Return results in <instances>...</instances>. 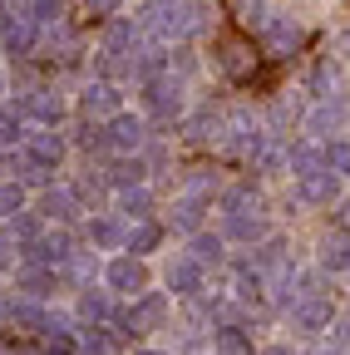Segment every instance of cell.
<instances>
[{"instance_id":"1","label":"cell","mask_w":350,"mask_h":355,"mask_svg":"<svg viewBox=\"0 0 350 355\" xmlns=\"http://www.w3.org/2000/svg\"><path fill=\"white\" fill-rule=\"evenodd\" d=\"M104 286L119 291V296H134V301H139V296L148 291V266H143L139 257H128V252H123V257H109V266H104Z\"/></svg>"},{"instance_id":"2","label":"cell","mask_w":350,"mask_h":355,"mask_svg":"<svg viewBox=\"0 0 350 355\" xmlns=\"http://www.w3.org/2000/svg\"><path fill=\"white\" fill-rule=\"evenodd\" d=\"M217 69L222 74H232V79H247L252 69H256V55H252V40L247 35H237V30H227V35H217Z\"/></svg>"},{"instance_id":"3","label":"cell","mask_w":350,"mask_h":355,"mask_svg":"<svg viewBox=\"0 0 350 355\" xmlns=\"http://www.w3.org/2000/svg\"><path fill=\"white\" fill-rule=\"evenodd\" d=\"M143 109L153 114V119H163V123H173L183 114V84L173 79V74H163V79H153V84H143Z\"/></svg>"},{"instance_id":"4","label":"cell","mask_w":350,"mask_h":355,"mask_svg":"<svg viewBox=\"0 0 350 355\" xmlns=\"http://www.w3.org/2000/svg\"><path fill=\"white\" fill-rule=\"evenodd\" d=\"M168 321V291H143L134 306L123 311V326L134 331V336H148V331H158Z\"/></svg>"},{"instance_id":"5","label":"cell","mask_w":350,"mask_h":355,"mask_svg":"<svg viewBox=\"0 0 350 355\" xmlns=\"http://www.w3.org/2000/svg\"><path fill=\"white\" fill-rule=\"evenodd\" d=\"M69 257H74V237L69 232H45V237H35L30 247H25V261L30 266H69Z\"/></svg>"},{"instance_id":"6","label":"cell","mask_w":350,"mask_h":355,"mask_svg":"<svg viewBox=\"0 0 350 355\" xmlns=\"http://www.w3.org/2000/svg\"><path fill=\"white\" fill-rule=\"evenodd\" d=\"M143 139H148V123H143L139 114H114V119H109V148H119L123 158H128V153L139 158Z\"/></svg>"},{"instance_id":"7","label":"cell","mask_w":350,"mask_h":355,"mask_svg":"<svg viewBox=\"0 0 350 355\" xmlns=\"http://www.w3.org/2000/svg\"><path fill=\"white\" fill-rule=\"evenodd\" d=\"M331 321H335V311H331V301H326V296H306V301H296V306H291V326H296V331H306V336L331 331Z\"/></svg>"},{"instance_id":"8","label":"cell","mask_w":350,"mask_h":355,"mask_svg":"<svg viewBox=\"0 0 350 355\" xmlns=\"http://www.w3.org/2000/svg\"><path fill=\"white\" fill-rule=\"evenodd\" d=\"M296 198L311 202V207H331L340 202V178L326 168V173H311V178H296Z\"/></svg>"},{"instance_id":"9","label":"cell","mask_w":350,"mask_h":355,"mask_svg":"<svg viewBox=\"0 0 350 355\" xmlns=\"http://www.w3.org/2000/svg\"><path fill=\"white\" fill-rule=\"evenodd\" d=\"M163 282H168L173 296H198V291H202V266H198L193 257H178V261H168Z\"/></svg>"},{"instance_id":"10","label":"cell","mask_w":350,"mask_h":355,"mask_svg":"<svg viewBox=\"0 0 350 355\" xmlns=\"http://www.w3.org/2000/svg\"><path fill=\"white\" fill-rule=\"evenodd\" d=\"M0 44H6L10 55H20V60H25V55H35V44H40V25H35L30 15H15L6 30H0Z\"/></svg>"},{"instance_id":"11","label":"cell","mask_w":350,"mask_h":355,"mask_svg":"<svg viewBox=\"0 0 350 355\" xmlns=\"http://www.w3.org/2000/svg\"><path fill=\"white\" fill-rule=\"evenodd\" d=\"M261 40H267V50L281 60V55H291L296 44H301V25H296V20H286V15H272L267 25H261Z\"/></svg>"},{"instance_id":"12","label":"cell","mask_w":350,"mask_h":355,"mask_svg":"<svg viewBox=\"0 0 350 355\" xmlns=\"http://www.w3.org/2000/svg\"><path fill=\"white\" fill-rule=\"evenodd\" d=\"M321 272H350V232L345 227H331L321 237Z\"/></svg>"},{"instance_id":"13","label":"cell","mask_w":350,"mask_h":355,"mask_svg":"<svg viewBox=\"0 0 350 355\" xmlns=\"http://www.w3.org/2000/svg\"><path fill=\"white\" fill-rule=\"evenodd\" d=\"M25 153H30L40 168H55V163L64 158V139H60L55 128H35L30 139H25Z\"/></svg>"},{"instance_id":"14","label":"cell","mask_w":350,"mask_h":355,"mask_svg":"<svg viewBox=\"0 0 350 355\" xmlns=\"http://www.w3.org/2000/svg\"><path fill=\"white\" fill-rule=\"evenodd\" d=\"M247 266H252L256 277H261V272H291V261H286V242H281V237H267V242H261V247L247 257Z\"/></svg>"},{"instance_id":"15","label":"cell","mask_w":350,"mask_h":355,"mask_svg":"<svg viewBox=\"0 0 350 355\" xmlns=\"http://www.w3.org/2000/svg\"><path fill=\"white\" fill-rule=\"evenodd\" d=\"M15 291H20L25 301H45V296L55 291V272H50V266H20Z\"/></svg>"},{"instance_id":"16","label":"cell","mask_w":350,"mask_h":355,"mask_svg":"<svg viewBox=\"0 0 350 355\" xmlns=\"http://www.w3.org/2000/svg\"><path fill=\"white\" fill-rule=\"evenodd\" d=\"M79 104H84V114H89V119H94V114H109V119L123 114V109H119V89H114L109 79H94L89 89H84V99H79Z\"/></svg>"},{"instance_id":"17","label":"cell","mask_w":350,"mask_h":355,"mask_svg":"<svg viewBox=\"0 0 350 355\" xmlns=\"http://www.w3.org/2000/svg\"><path fill=\"white\" fill-rule=\"evenodd\" d=\"M222 212H227V217H247V212H252V217H256V212H261V193H256L252 183H232V188L222 193Z\"/></svg>"},{"instance_id":"18","label":"cell","mask_w":350,"mask_h":355,"mask_svg":"<svg viewBox=\"0 0 350 355\" xmlns=\"http://www.w3.org/2000/svg\"><path fill=\"white\" fill-rule=\"evenodd\" d=\"M89 242H94V247H104V252L128 247V227H123L119 217H94V222H89Z\"/></svg>"},{"instance_id":"19","label":"cell","mask_w":350,"mask_h":355,"mask_svg":"<svg viewBox=\"0 0 350 355\" xmlns=\"http://www.w3.org/2000/svg\"><path fill=\"white\" fill-rule=\"evenodd\" d=\"M158 242H163V227H158V222H134V227H128V257H148V252H158Z\"/></svg>"},{"instance_id":"20","label":"cell","mask_w":350,"mask_h":355,"mask_svg":"<svg viewBox=\"0 0 350 355\" xmlns=\"http://www.w3.org/2000/svg\"><path fill=\"white\" fill-rule=\"evenodd\" d=\"M40 212H45V217H55V222H69V217L79 212V198H74V188H50L45 198H40Z\"/></svg>"},{"instance_id":"21","label":"cell","mask_w":350,"mask_h":355,"mask_svg":"<svg viewBox=\"0 0 350 355\" xmlns=\"http://www.w3.org/2000/svg\"><path fill=\"white\" fill-rule=\"evenodd\" d=\"M79 321H89V326H104V321H114V311H109V296H104V291H94V286H84V291H79Z\"/></svg>"},{"instance_id":"22","label":"cell","mask_w":350,"mask_h":355,"mask_svg":"<svg viewBox=\"0 0 350 355\" xmlns=\"http://www.w3.org/2000/svg\"><path fill=\"white\" fill-rule=\"evenodd\" d=\"M252 168H256V173H281V168H291V148L277 144V139H267V144L252 153Z\"/></svg>"},{"instance_id":"23","label":"cell","mask_w":350,"mask_h":355,"mask_svg":"<svg viewBox=\"0 0 350 355\" xmlns=\"http://www.w3.org/2000/svg\"><path fill=\"white\" fill-rule=\"evenodd\" d=\"M212 355H252V340L242 326H217L212 331Z\"/></svg>"},{"instance_id":"24","label":"cell","mask_w":350,"mask_h":355,"mask_svg":"<svg viewBox=\"0 0 350 355\" xmlns=\"http://www.w3.org/2000/svg\"><path fill=\"white\" fill-rule=\"evenodd\" d=\"M202 212H207V198H178V207H173V227H183V232H193L198 237V227H202Z\"/></svg>"},{"instance_id":"25","label":"cell","mask_w":350,"mask_h":355,"mask_svg":"<svg viewBox=\"0 0 350 355\" xmlns=\"http://www.w3.org/2000/svg\"><path fill=\"white\" fill-rule=\"evenodd\" d=\"M291 173H296V178L326 173V148H316V144H296V148H291Z\"/></svg>"},{"instance_id":"26","label":"cell","mask_w":350,"mask_h":355,"mask_svg":"<svg viewBox=\"0 0 350 355\" xmlns=\"http://www.w3.org/2000/svg\"><path fill=\"white\" fill-rule=\"evenodd\" d=\"M143 173H148L143 158H119V163L109 168V183H119V193H123V188H143Z\"/></svg>"},{"instance_id":"27","label":"cell","mask_w":350,"mask_h":355,"mask_svg":"<svg viewBox=\"0 0 350 355\" xmlns=\"http://www.w3.org/2000/svg\"><path fill=\"white\" fill-rule=\"evenodd\" d=\"M119 212H123V217H134V222H148V212H153V193H148V188H123V193H119Z\"/></svg>"},{"instance_id":"28","label":"cell","mask_w":350,"mask_h":355,"mask_svg":"<svg viewBox=\"0 0 350 355\" xmlns=\"http://www.w3.org/2000/svg\"><path fill=\"white\" fill-rule=\"evenodd\" d=\"M222 242H227V237H217V232H198V237L188 242V257H193L198 266H207V261L217 266V261H222Z\"/></svg>"},{"instance_id":"29","label":"cell","mask_w":350,"mask_h":355,"mask_svg":"<svg viewBox=\"0 0 350 355\" xmlns=\"http://www.w3.org/2000/svg\"><path fill=\"white\" fill-rule=\"evenodd\" d=\"M227 237L232 242H267V222H261V212L256 217H227Z\"/></svg>"},{"instance_id":"30","label":"cell","mask_w":350,"mask_h":355,"mask_svg":"<svg viewBox=\"0 0 350 355\" xmlns=\"http://www.w3.org/2000/svg\"><path fill=\"white\" fill-rule=\"evenodd\" d=\"M335 89H340V64H331V60H321L316 69H311V94L326 104L331 94H335Z\"/></svg>"},{"instance_id":"31","label":"cell","mask_w":350,"mask_h":355,"mask_svg":"<svg viewBox=\"0 0 350 355\" xmlns=\"http://www.w3.org/2000/svg\"><path fill=\"white\" fill-rule=\"evenodd\" d=\"M340 123H345V104H340V99H335V104L326 99L311 119H306V128H311V133H326V128H340Z\"/></svg>"},{"instance_id":"32","label":"cell","mask_w":350,"mask_h":355,"mask_svg":"<svg viewBox=\"0 0 350 355\" xmlns=\"http://www.w3.org/2000/svg\"><path fill=\"white\" fill-rule=\"evenodd\" d=\"M326 168L335 178H350V139H331L326 144Z\"/></svg>"},{"instance_id":"33","label":"cell","mask_w":350,"mask_h":355,"mask_svg":"<svg viewBox=\"0 0 350 355\" xmlns=\"http://www.w3.org/2000/svg\"><path fill=\"white\" fill-rule=\"evenodd\" d=\"M232 10H237V20H242V25H256V30H261V25L272 20L267 0H232Z\"/></svg>"},{"instance_id":"34","label":"cell","mask_w":350,"mask_h":355,"mask_svg":"<svg viewBox=\"0 0 350 355\" xmlns=\"http://www.w3.org/2000/svg\"><path fill=\"white\" fill-rule=\"evenodd\" d=\"M25 207V188L15 183V178H10V183H0V217H15Z\"/></svg>"},{"instance_id":"35","label":"cell","mask_w":350,"mask_h":355,"mask_svg":"<svg viewBox=\"0 0 350 355\" xmlns=\"http://www.w3.org/2000/svg\"><path fill=\"white\" fill-rule=\"evenodd\" d=\"M79 148H109V123H79Z\"/></svg>"},{"instance_id":"36","label":"cell","mask_w":350,"mask_h":355,"mask_svg":"<svg viewBox=\"0 0 350 355\" xmlns=\"http://www.w3.org/2000/svg\"><path fill=\"white\" fill-rule=\"evenodd\" d=\"M25 15H30L35 25H60V0H30Z\"/></svg>"},{"instance_id":"37","label":"cell","mask_w":350,"mask_h":355,"mask_svg":"<svg viewBox=\"0 0 350 355\" xmlns=\"http://www.w3.org/2000/svg\"><path fill=\"white\" fill-rule=\"evenodd\" d=\"M10 232H15V237H20L25 247H30L35 237H45V232H40V222H35L30 212H15V217H10Z\"/></svg>"},{"instance_id":"38","label":"cell","mask_w":350,"mask_h":355,"mask_svg":"<svg viewBox=\"0 0 350 355\" xmlns=\"http://www.w3.org/2000/svg\"><path fill=\"white\" fill-rule=\"evenodd\" d=\"M84 6H89L94 15H114V10H119V0H84Z\"/></svg>"},{"instance_id":"39","label":"cell","mask_w":350,"mask_h":355,"mask_svg":"<svg viewBox=\"0 0 350 355\" xmlns=\"http://www.w3.org/2000/svg\"><path fill=\"white\" fill-rule=\"evenodd\" d=\"M261 355H296L286 340H272V345H261Z\"/></svg>"},{"instance_id":"40","label":"cell","mask_w":350,"mask_h":355,"mask_svg":"<svg viewBox=\"0 0 350 355\" xmlns=\"http://www.w3.org/2000/svg\"><path fill=\"white\" fill-rule=\"evenodd\" d=\"M10 20H15V10H10V6H6V0H0V30H6V25H10Z\"/></svg>"},{"instance_id":"41","label":"cell","mask_w":350,"mask_h":355,"mask_svg":"<svg viewBox=\"0 0 350 355\" xmlns=\"http://www.w3.org/2000/svg\"><path fill=\"white\" fill-rule=\"evenodd\" d=\"M340 227L350 232V202H340Z\"/></svg>"},{"instance_id":"42","label":"cell","mask_w":350,"mask_h":355,"mask_svg":"<svg viewBox=\"0 0 350 355\" xmlns=\"http://www.w3.org/2000/svg\"><path fill=\"white\" fill-rule=\"evenodd\" d=\"M6 94H10V89H6V69H0V104H6Z\"/></svg>"},{"instance_id":"43","label":"cell","mask_w":350,"mask_h":355,"mask_svg":"<svg viewBox=\"0 0 350 355\" xmlns=\"http://www.w3.org/2000/svg\"><path fill=\"white\" fill-rule=\"evenodd\" d=\"M134 355H168V350H134Z\"/></svg>"},{"instance_id":"44","label":"cell","mask_w":350,"mask_h":355,"mask_svg":"<svg viewBox=\"0 0 350 355\" xmlns=\"http://www.w3.org/2000/svg\"><path fill=\"white\" fill-rule=\"evenodd\" d=\"M345 60H350V50H345Z\"/></svg>"}]
</instances>
